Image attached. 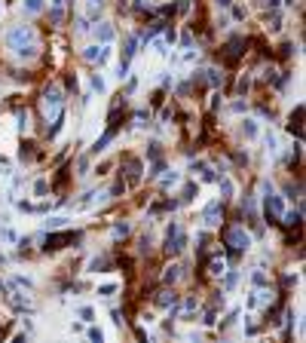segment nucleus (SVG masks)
<instances>
[{"label": "nucleus", "instance_id": "f257e3e1", "mask_svg": "<svg viewBox=\"0 0 306 343\" xmlns=\"http://www.w3.org/2000/svg\"><path fill=\"white\" fill-rule=\"evenodd\" d=\"M43 113H46V120H55L58 113H64V92H61V86H46V92H43Z\"/></svg>", "mask_w": 306, "mask_h": 343}, {"label": "nucleus", "instance_id": "f03ea898", "mask_svg": "<svg viewBox=\"0 0 306 343\" xmlns=\"http://www.w3.org/2000/svg\"><path fill=\"white\" fill-rule=\"evenodd\" d=\"M166 255H181L184 248H187V233H184V227L178 224V221H172L169 224V230H166Z\"/></svg>", "mask_w": 306, "mask_h": 343}, {"label": "nucleus", "instance_id": "7ed1b4c3", "mask_svg": "<svg viewBox=\"0 0 306 343\" xmlns=\"http://www.w3.org/2000/svg\"><path fill=\"white\" fill-rule=\"evenodd\" d=\"M224 242L233 248V251H248L251 248V233H245V227H230L224 233Z\"/></svg>", "mask_w": 306, "mask_h": 343}, {"label": "nucleus", "instance_id": "20e7f679", "mask_svg": "<svg viewBox=\"0 0 306 343\" xmlns=\"http://www.w3.org/2000/svg\"><path fill=\"white\" fill-rule=\"evenodd\" d=\"M28 43H34V28H31V25H15V28L6 34V46H9V49L28 46Z\"/></svg>", "mask_w": 306, "mask_h": 343}, {"label": "nucleus", "instance_id": "39448f33", "mask_svg": "<svg viewBox=\"0 0 306 343\" xmlns=\"http://www.w3.org/2000/svg\"><path fill=\"white\" fill-rule=\"evenodd\" d=\"M83 58L101 67V64H107V58H110V46H107V43H92V46L83 49Z\"/></svg>", "mask_w": 306, "mask_h": 343}, {"label": "nucleus", "instance_id": "423d86ee", "mask_svg": "<svg viewBox=\"0 0 306 343\" xmlns=\"http://www.w3.org/2000/svg\"><path fill=\"white\" fill-rule=\"evenodd\" d=\"M77 242H83V233H52V236H46V248H52V251H58L64 245H77Z\"/></svg>", "mask_w": 306, "mask_h": 343}, {"label": "nucleus", "instance_id": "0eeeda50", "mask_svg": "<svg viewBox=\"0 0 306 343\" xmlns=\"http://www.w3.org/2000/svg\"><path fill=\"white\" fill-rule=\"evenodd\" d=\"M264 202H267V215H273V221H282V215H285V202H282V196L273 190V193L264 196Z\"/></svg>", "mask_w": 306, "mask_h": 343}, {"label": "nucleus", "instance_id": "6e6552de", "mask_svg": "<svg viewBox=\"0 0 306 343\" xmlns=\"http://www.w3.org/2000/svg\"><path fill=\"white\" fill-rule=\"evenodd\" d=\"M288 132L297 135V138H303V104H297V107L291 110V117H288Z\"/></svg>", "mask_w": 306, "mask_h": 343}, {"label": "nucleus", "instance_id": "1a4fd4ad", "mask_svg": "<svg viewBox=\"0 0 306 343\" xmlns=\"http://www.w3.org/2000/svg\"><path fill=\"white\" fill-rule=\"evenodd\" d=\"M6 301H9L18 313H31V310H34V301H31L28 294H21V291H9V294H6Z\"/></svg>", "mask_w": 306, "mask_h": 343}, {"label": "nucleus", "instance_id": "9d476101", "mask_svg": "<svg viewBox=\"0 0 306 343\" xmlns=\"http://www.w3.org/2000/svg\"><path fill=\"white\" fill-rule=\"evenodd\" d=\"M141 172H144V163H141L138 156H129V159H126V175H129V184H132V187L141 181Z\"/></svg>", "mask_w": 306, "mask_h": 343}, {"label": "nucleus", "instance_id": "9b49d317", "mask_svg": "<svg viewBox=\"0 0 306 343\" xmlns=\"http://www.w3.org/2000/svg\"><path fill=\"white\" fill-rule=\"evenodd\" d=\"M242 46H245V40H242V37H233V40L227 43V52H224V55H227V61H230V64L242 58V52H245Z\"/></svg>", "mask_w": 306, "mask_h": 343}, {"label": "nucleus", "instance_id": "f8f14e48", "mask_svg": "<svg viewBox=\"0 0 306 343\" xmlns=\"http://www.w3.org/2000/svg\"><path fill=\"white\" fill-rule=\"evenodd\" d=\"M202 218H205V224H208V227H218V224H221V218H224V215H221V202H218V199H215V202H208V205H205V212H202Z\"/></svg>", "mask_w": 306, "mask_h": 343}, {"label": "nucleus", "instance_id": "ddd939ff", "mask_svg": "<svg viewBox=\"0 0 306 343\" xmlns=\"http://www.w3.org/2000/svg\"><path fill=\"white\" fill-rule=\"evenodd\" d=\"M113 37H116V31H113L110 21H98V25H95V40H98V43H110Z\"/></svg>", "mask_w": 306, "mask_h": 343}, {"label": "nucleus", "instance_id": "4468645a", "mask_svg": "<svg viewBox=\"0 0 306 343\" xmlns=\"http://www.w3.org/2000/svg\"><path fill=\"white\" fill-rule=\"evenodd\" d=\"M135 52H138V37H135V34H129V37H126V49H123V58H120V61H126V64H132V58H135Z\"/></svg>", "mask_w": 306, "mask_h": 343}, {"label": "nucleus", "instance_id": "2eb2a0df", "mask_svg": "<svg viewBox=\"0 0 306 343\" xmlns=\"http://www.w3.org/2000/svg\"><path fill=\"white\" fill-rule=\"evenodd\" d=\"M239 132H242V138H248V141H254V138L261 135V126H257V120H242V126H239Z\"/></svg>", "mask_w": 306, "mask_h": 343}, {"label": "nucleus", "instance_id": "dca6fc26", "mask_svg": "<svg viewBox=\"0 0 306 343\" xmlns=\"http://www.w3.org/2000/svg\"><path fill=\"white\" fill-rule=\"evenodd\" d=\"M113 135H116V129L110 126V129H107V132H104V135L95 141V147H92V153H89V156H95V153H104V150H107V144L113 141Z\"/></svg>", "mask_w": 306, "mask_h": 343}, {"label": "nucleus", "instance_id": "f3484780", "mask_svg": "<svg viewBox=\"0 0 306 343\" xmlns=\"http://www.w3.org/2000/svg\"><path fill=\"white\" fill-rule=\"evenodd\" d=\"M107 267H110V258L107 255H98V258L89 261V273H107Z\"/></svg>", "mask_w": 306, "mask_h": 343}, {"label": "nucleus", "instance_id": "a211bd4d", "mask_svg": "<svg viewBox=\"0 0 306 343\" xmlns=\"http://www.w3.org/2000/svg\"><path fill=\"white\" fill-rule=\"evenodd\" d=\"M37 52H40V46H37V40H34V43H28V46H18V49H15V55H18L21 61H31V58L37 55Z\"/></svg>", "mask_w": 306, "mask_h": 343}, {"label": "nucleus", "instance_id": "6ab92c4d", "mask_svg": "<svg viewBox=\"0 0 306 343\" xmlns=\"http://www.w3.org/2000/svg\"><path fill=\"white\" fill-rule=\"evenodd\" d=\"M218 187H221V199H233L236 187H233V181H230L227 175H221V178H218Z\"/></svg>", "mask_w": 306, "mask_h": 343}, {"label": "nucleus", "instance_id": "aec40b11", "mask_svg": "<svg viewBox=\"0 0 306 343\" xmlns=\"http://www.w3.org/2000/svg\"><path fill=\"white\" fill-rule=\"evenodd\" d=\"M156 304H159V307H175V304H178V294L169 291V288H162V291L156 294Z\"/></svg>", "mask_w": 306, "mask_h": 343}, {"label": "nucleus", "instance_id": "412c9836", "mask_svg": "<svg viewBox=\"0 0 306 343\" xmlns=\"http://www.w3.org/2000/svg\"><path fill=\"white\" fill-rule=\"evenodd\" d=\"M202 74H205V83H208V86H215V89L224 83V74H221L218 67H208V71H202Z\"/></svg>", "mask_w": 306, "mask_h": 343}, {"label": "nucleus", "instance_id": "4be33fe9", "mask_svg": "<svg viewBox=\"0 0 306 343\" xmlns=\"http://www.w3.org/2000/svg\"><path fill=\"white\" fill-rule=\"evenodd\" d=\"M178 279H181V267H178V264L166 267V273H162V282H166V285H175Z\"/></svg>", "mask_w": 306, "mask_h": 343}, {"label": "nucleus", "instance_id": "5701e85b", "mask_svg": "<svg viewBox=\"0 0 306 343\" xmlns=\"http://www.w3.org/2000/svg\"><path fill=\"white\" fill-rule=\"evenodd\" d=\"M70 221L64 218V215H55V218H46V230H64Z\"/></svg>", "mask_w": 306, "mask_h": 343}, {"label": "nucleus", "instance_id": "b1692460", "mask_svg": "<svg viewBox=\"0 0 306 343\" xmlns=\"http://www.w3.org/2000/svg\"><path fill=\"white\" fill-rule=\"evenodd\" d=\"M110 236H113V242L126 239V236H129V224H126V221H116V224H113V233H110Z\"/></svg>", "mask_w": 306, "mask_h": 343}, {"label": "nucleus", "instance_id": "393cba45", "mask_svg": "<svg viewBox=\"0 0 306 343\" xmlns=\"http://www.w3.org/2000/svg\"><path fill=\"white\" fill-rule=\"evenodd\" d=\"M224 270H227V261H224V258H211V261H208V273H211V276H221Z\"/></svg>", "mask_w": 306, "mask_h": 343}, {"label": "nucleus", "instance_id": "a878e982", "mask_svg": "<svg viewBox=\"0 0 306 343\" xmlns=\"http://www.w3.org/2000/svg\"><path fill=\"white\" fill-rule=\"evenodd\" d=\"M21 9H25L28 15H37V12H43V0H25Z\"/></svg>", "mask_w": 306, "mask_h": 343}, {"label": "nucleus", "instance_id": "bb28decb", "mask_svg": "<svg viewBox=\"0 0 306 343\" xmlns=\"http://www.w3.org/2000/svg\"><path fill=\"white\" fill-rule=\"evenodd\" d=\"M264 144H267V153H270V156H276V153H279V144H276V135H273V132H267V135H264Z\"/></svg>", "mask_w": 306, "mask_h": 343}, {"label": "nucleus", "instance_id": "cd10ccee", "mask_svg": "<svg viewBox=\"0 0 306 343\" xmlns=\"http://www.w3.org/2000/svg\"><path fill=\"white\" fill-rule=\"evenodd\" d=\"M196 193H199V187H196V184H187V187L181 190V202H193Z\"/></svg>", "mask_w": 306, "mask_h": 343}, {"label": "nucleus", "instance_id": "c85d7f7f", "mask_svg": "<svg viewBox=\"0 0 306 343\" xmlns=\"http://www.w3.org/2000/svg\"><path fill=\"white\" fill-rule=\"evenodd\" d=\"M227 273V270H224ZM236 282H239V273L236 270H230L227 276H224V291H230V288H236Z\"/></svg>", "mask_w": 306, "mask_h": 343}, {"label": "nucleus", "instance_id": "c756f323", "mask_svg": "<svg viewBox=\"0 0 306 343\" xmlns=\"http://www.w3.org/2000/svg\"><path fill=\"white\" fill-rule=\"evenodd\" d=\"M116 288H120L116 282H107V285H98V298H113V294H116Z\"/></svg>", "mask_w": 306, "mask_h": 343}, {"label": "nucleus", "instance_id": "7c9ffc66", "mask_svg": "<svg viewBox=\"0 0 306 343\" xmlns=\"http://www.w3.org/2000/svg\"><path fill=\"white\" fill-rule=\"evenodd\" d=\"M181 181V175L178 172H169V175H162V190H169V187H175Z\"/></svg>", "mask_w": 306, "mask_h": 343}, {"label": "nucleus", "instance_id": "2f4dec72", "mask_svg": "<svg viewBox=\"0 0 306 343\" xmlns=\"http://www.w3.org/2000/svg\"><path fill=\"white\" fill-rule=\"evenodd\" d=\"M46 193H49V181H46V178L34 181V196H46Z\"/></svg>", "mask_w": 306, "mask_h": 343}, {"label": "nucleus", "instance_id": "473e14b6", "mask_svg": "<svg viewBox=\"0 0 306 343\" xmlns=\"http://www.w3.org/2000/svg\"><path fill=\"white\" fill-rule=\"evenodd\" d=\"M251 282H254V288H264L270 279H267V273H264V270H254V273H251Z\"/></svg>", "mask_w": 306, "mask_h": 343}, {"label": "nucleus", "instance_id": "72a5a7b5", "mask_svg": "<svg viewBox=\"0 0 306 343\" xmlns=\"http://www.w3.org/2000/svg\"><path fill=\"white\" fill-rule=\"evenodd\" d=\"M77 316H80L83 322H95V310H92V307H77Z\"/></svg>", "mask_w": 306, "mask_h": 343}, {"label": "nucleus", "instance_id": "f704fd0d", "mask_svg": "<svg viewBox=\"0 0 306 343\" xmlns=\"http://www.w3.org/2000/svg\"><path fill=\"white\" fill-rule=\"evenodd\" d=\"M49 18H52V25H61V21H64V9H61V6H52Z\"/></svg>", "mask_w": 306, "mask_h": 343}, {"label": "nucleus", "instance_id": "c9c22d12", "mask_svg": "<svg viewBox=\"0 0 306 343\" xmlns=\"http://www.w3.org/2000/svg\"><path fill=\"white\" fill-rule=\"evenodd\" d=\"M267 28H270V31H279V28H282V15H279L276 9H273V18H267Z\"/></svg>", "mask_w": 306, "mask_h": 343}, {"label": "nucleus", "instance_id": "e433bc0d", "mask_svg": "<svg viewBox=\"0 0 306 343\" xmlns=\"http://www.w3.org/2000/svg\"><path fill=\"white\" fill-rule=\"evenodd\" d=\"M89 159H92V156H80V163H77V175H80V178L89 175Z\"/></svg>", "mask_w": 306, "mask_h": 343}, {"label": "nucleus", "instance_id": "4c0bfd02", "mask_svg": "<svg viewBox=\"0 0 306 343\" xmlns=\"http://www.w3.org/2000/svg\"><path fill=\"white\" fill-rule=\"evenodd\" d=\"M92 89H95V92H104V89H107V86H104V77H101V74H92Z\"/></svg>", "mask_w": 306, "mask_h": 343}, {"label": "nucleus", "instance_id": "58836bf2", "mask_svg": "<svg viewBox=\"0 0 306 343\" xmlns=\"http://www.w3.org/2000/svg\"><path fill=\"white\" fill-rule=\"evenodd\" d=\"M248 86H251V77H239V83H236V92H239V95H245V92H248Z\"/></svg>", "mask_w": 306, "mask_h": 343}, {"label": "nucleus", "instance_id": "ea45409f", "mask_svg": "<svg viewBox=\"0 0 306 343\" xmlns=\"http://www.w3.org/2000/svg\"><path fill=\"white\" fill-rule=\"evenodd\" d=\"M159 172H166V163H162V159H153V166H150V178H156Z\"/></svg>", "mask_w": 306, "mask_h": 343}, {"label": "nucleus", "instance_id": "a19ab883", "mask_svg": "<svg viewBox=\"0 0 306 343\" xmlns=\"http://www.w3.org/2000/svg\"><path fill=\"white\" fill-rule=\"evenodd\" d=\"M86 334H89V340H95V343H101V340H104V331H101V328H89Z\"/></svg>", "mask_w": 306, "mask_h": 343}, {"label": "nucleus", "instance_id": "79ce46f5", "mask_svg": "<svg viewBox=\"0 0 306 343\" xmlns=\"http://www.w3.org/2000/svg\"><path fill=\"white\" fill-rule=\"evenodd\" d=\"M147 156H150V159H159V144H156V141L147 144Z\"/></svg>", "mask_w": 306, "mask_h": 343}, {"label": "nucleus", "instance_id": "37998d69", "mask_svg": "<svg viewBox=\"0 0 306 343\" xmlns=\"http://www.w3.org/2000/svg\"><path fill=\"white\" fill-rule=\"evenodd\" d=\"M215 316H218V310L211 307V310H205V319H202V325H215Z\"/></svg>", "mask_w": 306, "mask_h": 343}, {"label": "nucleus", "instance_id": "c03bdc74", "mask_svg": "<svg viewBox=\"0 0 306 343\" xmlns=\"http://www.w3.org/2000/svg\"><path fill=\"white\" fill-rule=\"evenodd\" d=\"M18 129H21V132L28 129V110H18Z\"/></svg>", "mask_w": 306, "mask_h": 343}, {"label": "nucleus", "instance_id": "a18cd8bd", "mask_svg": "<svg viewBox=\"0 0 306 343\" xmlns=\"http://www.w3.org/2000/svg\"><path fill=\"white\" fill-rule=\"evenodd\" d=\"M89 31V21L86 18H77V34H86Z\"/></svg>", "mask_w": 306, "mask_h": 343}, {"label": "nucleus", "instance_id": "49530a36", "mask_svg": "<svg viewBox=\"0 0 306 343\" xmlns=\"http://www.w3.org/2000/svg\"><path fill=\"white\" fill-rule=\"evenodd\" d=\"M190 6H193L190 0H181V3H178V12H184V15H187V12H190Z\"/></svg>", "mask_w": 306, "mask_h": 343}, {"label": "nucleus", "instance_id": "de8ad7c7", "mask_svg": "<svg viewBox=\"0 0 306 343\" xmlns=\"http://www.w3.org/2000/svg\"><path fill=\"white\" fill-rule=\"evenodd\" d=\"M153 49H156L159 55H166V52H169V49H166V40H156V43H153Z\"/></svg>", "mask_w": 306, "mask_h": 343}, {"label": "nucleus", "instance_id": "09e8293b", "mask_svg": "<svg viewBox=\"0 0 306 343\" xmlns=\"http://www.w3.org/2000/svg\"><path fill=\"white\" fill-rule=\"evenodd\" d=\"M175 40H178V34H175V28H169L166 31V43H175Z\"/></svg>", "mask_w": 306, "mask_h": 343}, {"label": "nucleus", "instance_id": "8fccbe9b", "mask_svg": "<svg viewBox=\"0 0 306 343\" xmlns=\"http://www.w3.org/2000/svg\"><path fill=\"white\" fill-rule=\"evenodd\" d=\"M245 334H248V337H254V334H257V325H254V322H248V325H245Z\"/></svg>", "mask_w": 306, "mask_h": 343}, {"label": "nucleus", "instance_id": "3c124183", "mask_svg": "<svg viewBox=\"0 0 306 343\" xmlns=\"http://www.w3.org/2000/svg\"><path fill=\"white\" fill-rule=\"evenodd\" d=\"M181 46H187V49H190V46H193V37H190V34H184V37H181Z\"/></svg>", "mask_w": 306, "mask_h": 343}, {"label": "nucleus", "instance_id": "603ef678", "mask_svg": "<svg viewBox=\"0 0 306 343\" xmlns=\"http://www.w3.org/2000/svg\"><path fill=\"white\" fill-rule=\"evenodd\" d=\"M215 3H218L221 9H230V6H233V0H215Z\"/></svg>", "mask_w": 306, "mask_h": 343}, {"label": "nucleus", "instance_id": "864d4df0", "mask_svg": "<svg viewBox=\"0 0 306 343\" xmlns=\"http://www.w3.org/2000/svg\"><path fill=\"white\" fill-rule=\"evenodd\" d=\"M0 294H9V285L6 282H0Z\"/></svg>", "mask_w": 306, "mask_h": 343}, {"label": "nucleus", "instance_id": "5fc2aeb1", "mask_svg": "<svg viewBox=\"0 0 306 343\" xmlns=\"http://www.w3.org/2000/svg\"><path fill=\"white\" fill-rule=\"evenodd\" d=\"M61 3H64V0H52V6H61Z\"/></svg>", "mask_w": 306, "mask_h": 343}, {"label": "nucleus", "instance_id": "6e6d98bb", "mask_svg": "<svg viewBox=\"0 0 306 343\" xmlns=\"http://www.w3.org/2000/svg\"><path fill=\"white\" fill-rule=\"evenodd\" d=\"M3 264H6V258H3V255H0V267H3Z\"/></svg>", "mask_w": 306, "mask_h": 343}, {"label": "nucleus", "instance_id": "4d7b16f0", "mask_svg": "<svg viewBox=\"0 0 306 343\" xmlns=\"http://www.w3.org/2000/svg\"><path fill=\"white\" fill-rule=\"evenodd\" d=\"M0 12H3V0H0Z\"/></svg>", "mask_w": 306, "mask_h": 343}, {"label": "nucleus", "instance_id": "13d9d810", "mask_svg": "<svg viewBox=\"0 0 306 343\" xmlns=\"http://www.w3.org/2000/svg\"><path fill=\"white\" fill-rule=\"evenodd\" d=\"M0 163H6V159H3V156H0Z\"/></svg>", "mask_w": 306, "mask_h": 343}]
</instances>
